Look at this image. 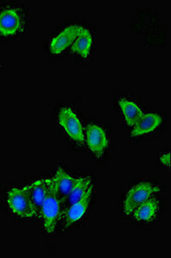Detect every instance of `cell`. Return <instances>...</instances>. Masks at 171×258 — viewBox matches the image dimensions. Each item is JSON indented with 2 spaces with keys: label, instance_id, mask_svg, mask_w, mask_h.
Returning <instances> with one entry per match:
<instances>
[{
  "label": "cell",
  "instance_id": "6da1fadb",
  "mask_svg": "<svg viewBox=\"0 0 171 258\" xmlns=\"http://www.w3.org/2000/svg\"><path fill=\"white\" fill-rule=\"evenodd\" d=\"M64 214L62 200L60 199L56 184L53 178L48 179V191L42 204L41 216L47 233L55 231L57 224Z\"/></svg>",
  "mask_w": 171,
  "mask_h": 258
},
{
  "label": "cell",
  "instance_id": "7a4b0ae2",
  "mask_svg": "<svg viewBox=\"0 0 171 258\" xmlns=\"http://www.w3.org/2000/svg\"><path fill=\"white\" fill-rule=\"evenodd\" d=\"M160 188L150 182H142L130 188L124 203V213L129 216L140 204L150 199L154 194L158 193Z\"/></svg>",
  "mask_w": 171,
  "mask_h": 258
},
{
  "label": "cell",
  "instance_id": "3957f363",
  "mask_svg": "<svg viewBox=\"0 0 171 258\" xmlns=\"http://www.w3.org/2000/svg\"><path fill=\"white\" fill-rule=\"evenodd\" d=\"M8 205L11 210L19 217H36L32 201L25 188H12L8 193Z\"/></svg>",
  "mask_w": 171,
  "mask_h": 258
},
{
  "label": "cell",
  "instance_id": "277c9868",
  "mask_svg": "<svg viewBox=\"0 0 171 258\" xmlns=\"http://www.w3.org/2000/svg\"><path fill=\"white\" fill-rule=\"evenodd\" d=\"M59 122L72 141H76L78 144L84 143L83 126L77 114L71 108L64 107L59 110Z\"/></svg>",
  "mask_w": 171,
  "mask_h": 258
},
{
  "label": "cell",
  "instance_id": "5b68a950",
  "mask_svg": "<svg viewBox=\"0 0 171 258\" xmlns=\"http://www.w3.org/2000/svg\"><path fill=\"white\" fill-rule=\"evenodd\" d=\"M86 141L89 148L98 158H102L109 147V141L104 129L95 124H91L86 128Z\"/></svg>",
  "mask_w": 171,
  "mask_h": 258
},
{
  "label": "cell",
  "instance_id": "8992f818",
  "mask_svg": "<svg viewBox=\"0 0 171 258\" xmlns=\"http://www.w3.org/2000/svg\"><path fill=\"white\" fill-rule=\"evenodd\" d=\"M92 192H93V185L89 188V190L79 201L71 204L68 209H65L63 214L65 215V227L71 226L72 224L83 218V215L88 210L89 206L92 201Z\"/></svg>",
  "mask_w": 171,
  "mask_h": 258
},
{
  "label": "cell",
  "instance_id": "52a82bcc",
  "mask_svg": "<svg viewBox=\"0 0 171 258\" xmlns=\"http://www.w3.org/2000/svg\"><path fill=\"white\" fill-rule=\"evenodd\" d=\"M22 18L15 9L4 10L0 12V34L5 36L15 35L21 30Z\"/></svg>",
  "mask_w": 171,
  "mask_h": 258
},
{
  "label": "cell",
  "instance_id": "ba28073f",
  "mask_svg": "<svg viewBox=\"0 0 171 258\" xmlns=\"http://www.w3.org/2000/svg\"><path fill=\"white\" fill-rule=\"evenodd\" d=\"M24 188L29 192L33 206L36 210V217H40L42 204L44 203L48 191V179L37 180Z\"/></svg>",
  "mask_w": 171,
  "mask_h": 258
},
{
  "label": "cell",
  "instance_id": "9c48e42d",
  "mask_svg": "<svg viewBox=\"0 0 171 258\" xmlns=\"http://www.w3.org/2000/svg\"><path fill=\"white\" fill-rule=\"evenodd\" d=\"M79 27L77 25H71L65 28L62 32L54 37L50 42L51 53L53 54H59L72 45L77 37Z\"/></svg>",
  "mask_w": 171,
  "mask_h": 258
},
{
  "label": "cell",
  "instance_id": "30bf717a",
  "mask_svg": "<svg viewBox=\"0 0 171 258\" xmlns=\"http://www.w3.org/2000/svg\"><path fill=\"white\" fill-rule=\"evenodd\" d=\"M162 119L159 114L149 113L144 114L143 117L140 119L139 122L134 126L132 130L131 135L133 137L147 135L156 130L162 123Z\"/></svg>",
  "mask_w": 171,
  "mask_h": 258
},
{
  "label": "cell",
  "instance_id": "8fae6325",
  "mask_svg": "<svg viewBox=\"0 0 171 258\" xmlns=\"http://www.w3.org/2000/svg\"><path fill=\"white\" fill-rule=\"evenodd\" d=\"M92 43L93 40L91 32L86 28L80 26L77 37L71 45V53H77L81 57L87 59L91 53Z\"/></svg>",
  "mask_w": 171,
  "mask_h": 258
},
{
  "label": "cell",
  "instance_id": "7c38bea8",
  "mask_svg": "<svg viewBox=\"0 0 171 258\" xmlns=\"http://www.w3.org/2000/svg\"><path fill=\"white\" fill-rule=\"evenodd\" d=\"M159 209V203L155 198H150L142 203L133 212V216L137 221H151L156 217Z\"/></svg>",
  "mask_w": 171,
  "mask_h": 258
},
{
  "label": "cell",
  "instance_id": "4fadbf2b",
  "mask_svg": "<svg viewBox=\"0 0 171 258\" xmlns=\"http://www.w3.org/2000/svg\"><path fill=\"white\" fill-rule=\"evenodd\" d=\"M92 185L93 184H92L91 178H89V177H78L76 184L74 186L73 188L71 189V193L69 194L62 202L64 212L71 204L79 201L86 195V192L89 190V188H91Z\"/></svg>",
  "mask_w": 171,
  "mask_h": 258
},
{
  "label": "cell",
  "instance_id": "5bb4252c",
  "mask_svg": "<svg viewBox=\"0 0 171 258\" xmlns=\"http://www.w3.org/2000/svg\"><path fill=\"white\" fill-rule=\"evenodd\" d=\"M53 179L58 188L59 197L63 202L65 199V197L71 193V189L73 188L77 182V178L65 173L62 169H59L57 170L56 174L53 176Z\"/></svg>",
  "mask_w": 171,
  "mask_h": 258
},
{
  "label": "cell",
  "instance_id": "9a60e30c",
  "mask_svg": "<svg viewBox=\"0 0 171 258\" xmlns=\"http://www.w3.org/2000/svg\"><path fill=\"white\" fill-rule=\"evenodd\" d=\"M119 105L123 113L125 120L128 126H134L143 117L144 113L139 106L127 99H121L119 101Z\"/></svg>",
  "mask_w": 171,
  "mask_h": 258
},
{
  "label": "cell",
  "instance_id": "2e32d148",
  "mask_svg": "<svg viewBox=\"0 0 171 258\" xmlns=\"http://www.w3.org/2000/svg\"><path fill=\"white\" fill-rule=\"evenodd\" d=\"M160 160H161V163H162L163 165L169 167V166H170V153H166V154H163V155L161 156Z\"/></svg>",
  "mask_w": 171,
  "mask_h": 258
}]
</instances>
